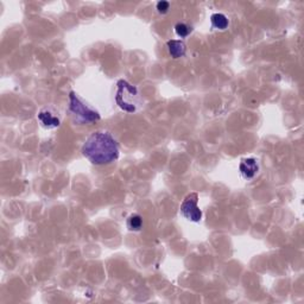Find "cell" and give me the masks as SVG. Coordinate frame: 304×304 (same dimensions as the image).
Wrapping results in <instances>:
<instances>
[{"instance_id": "obj_1", "label": "cell", "mask_w": 304, "mask_h": 304, "mask_svg": "<svg viewBox=\"0 0 304 304\" xmlns=\"http://www.w3.org/2000/svg\"><path fill=\"white\" fill-rule=\"evenodd\" d=\"M82 154L94 165H106L119 157V145L107 131H95L84 142Z\"/></svg>"}, {"instance_id": "obj_2", "label": "cell", "mask_w": 304, "mask_h": 304, "mask_svg": "<svg viewBox=\"0 0 304 304\" xmlns=\"http://www.w3.org/2000/svg\"><path fill=\"white\" fill-rule=\"evenodd\" d=\"M115 102L123 111L127 113H135L141 105L138 89L132 86L126 80H119L117 83V93H115Z\"/></svg>"}, {"instance_id": "obj_3", "label": "cell", "mask_w": 304, "mask_h": 304, "mask_svg": "<svg viewBox=\"0 0 304 304\" xmlns=\"http://www.w3.org/2000/svg\"><path fill=\"white\" fill-rule=\"evenodd\" d=\"M69 112L73 114L76 121L81 124L95 123V121L101 119L99 112L84 103L83 100L75 92L69 93Z\"/></svg>"}, {"instance_id": "obj_4", "label": "cell", "mask_w": 304, "mask_h": 304, "mask_svg": "<svg viewBox=\"0 0 304 304\" xmlns=\"http://www.w3.org/2000/svg\"><path fill=\"white\" fill-rule=\"evenodd\" d=\"M199 195L196 193H190L185 196V199L182 202L181 215L187 220L193 221V223H199L202 219V211L199 208Z\"/></svg>"}, {"instance_id": "obj_5", "label": "cell", "mask_w": 304, "mask_h": 304, "mask_svg": "<svg viewBox=\"0 0 304 304\" xmlns=\"http://www.w3.org/2000/svg\"><path fill=\"white\" fill-rule=\"evenodd\" d=\"M239 171L245 179H252L259 171V164L255 158H244L239 164Z\"/></svg>"}, {"instance_id": "obj_6", "label": "cell", "mask_w": 304, "mask_h": 304, "mask_svg": "<svg viewBox=\"0 0 304 304\" xmlns=\"http://www.w3.org/2000/svg\"><path fill=\"white\" fill-rule=\"evenodd\" d=\"M38 120L42 126L47 127V129H55V127H59L61 124L60 118L51 113L49 109H42L38 113Z\"/></svg>"}, {"instance_id": "obj_7", "label": "cell", "mask_w": 304, "mask_h": 304, "mask_svg": "<svg viewBox=\"0 0 304 304\" xmlns=\"http://www.w3.org/2000/svg\"><path fill=\"white\" fill-rule=\"evenodd\" d=\"M169 54L171 55L172 59H181L187 53V45L183 41H177V39H170L166 43Z\"/></svg>"}, {"instance_id": "obj_8", "label": "cell", "mask_w": 304, "mask_h": 304, "mask_svg": "<svg viewBox=\"0 0 304 304\" xmlns=\"http://www.w3.org/2000/svg\"><path fill=\"white\" fill-rule=\"evenodd\" d=\"M211 23L213 27L218 30H226L228 25H229V22H228L227 17L223 13H214L211 17Z\"/></svg>"}, {"instance_id": "obj_9", "label": "cell", "mask_w": 304, "mask_h": 304, "mask_svg": "<svg viewBox=\"0 0 304 304\" xmlns=\"http://www.w3.org/2000/svg\"><path fill=\"white\" fill-rule=\"evenodd\" d=\"M127 227L133 232H139L143 227V218L139 214H131L127 218Z\"/></svg>"}, {"instance_id": "obj_10", "label": "cell", "mask_w": 304, "mask_h": 304, "mask_svg": "<svg viewBox=\"0 0 304 304\" xmlns=\"http://www.w3.org/2000/svg\"><path fill=\"white\" fill-rule=\"evenodd\" d=\"M175 32L178 37L185 38L193 32V26H190L189 24L187 23H177L175 25Z\"/></svg>"}, {"instance_id": "obj_11", "label": "cell", "mask_w": 304, "mask_h": 304, "mask_svg": "<svg viewBox=\"0 0 304 304\" xmlns=\"http://www.w3.org/2000/svg\"><path fill=\"white\" fill-rule=\"evenodd\" d=\"M170 10V2L168 1H158L157 2V11L159 13L165 14L168 13V11Z\"/></svg>"}]
</instances>
